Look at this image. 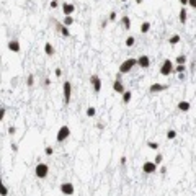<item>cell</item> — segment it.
Listing matches in <instances>:
<instances>
[{
	"instance_id": "cell-1",
	"label": "cell",
	"mask_w": 196,
	"mask_h": 196,
	"mask_svg": "<svg viewBox=\"0 0 196 196\" xmlns=\"http://www.w3.org/2000/svg\"><path fill=\"white\" fill-rule=\"evenodd\" d=\"M172 72H175V64H173V61H170V59H165L163 61V64L160 65V69H159V74L163 75V77H168Z\"/></svg>"
},
{
	"instance_id": "cell-2",
	"label": "cell",
	"mask_w": 196,
	"mask_h": 196,
	"mask_svg": "<svg viewBox=\"0 0 196 196\" xmlns=\"http://www.w3.org/2000/svg\"><path fill=\"white\" fill-rule=\"evenodd\" d=\"M136 65H137V59H134V57L126 59L124 62L120 65V74H127V72H131Z\"/></svg>"
},
{
	"instance_id": "cell-3",
	"label": "cell",
	"mask_w": 196,
	"mask_h": 196,
	"mask_svg": "<svg viewBox=\"0 0 196 196\" xmlns=\"http://www.w3.org/2000/svg\"><path fill=\"white\" fill-rule=\"evenodd\" d=\"M34 175H36L39 180H44V178L49 175V167H48V163H38V165H36Z\"/></svg>"
},
{
	"instance_id": "cell-4",
	"label": "cell",
	"mask_w": 196,
	"mask_h": 196,
	"mask_svg": "<svg viewBox=\"0 0 196 196\" xmlns=\"http://www.w3.org/2000/svg\"><path fill=\"white\" fill-rule=\"evenodd\" d=\"M69 136H70V127L64 124V126H61V127H59L57 134H56V141H57V142H64Z\"/></svg>"
},
{
	"instance_id": "cell-5",
	"label": "cell",
	"mask_w": 196,
	"mask_h": 196,
	"mask_svg": "<svg viewBox=\"0 0 196 196\" xmlns=\"http://www.w3.org/2000/svg\"><path fill=\"white\" fill-rule=\"evenodd\" d=\"M62 93H64V103H65V105H69L70 98H72V84H70V82H64Z\"/></svg>"
},
{
	"instance_id": "cell-6",
	"label": "cell",
	"mask_w": 196,
	"mask_h": 196,
	"mask_svg": "<svg viewBox=\"0 0 196 196\" xmlns=\"http://www.w3.org/2000/svg\"><path fill=\"white\" fill-rule=\"evenodd\" d=\"M121 75L123 74H120V72H118V75H116V80L115 82H113V90H115L116 92V93H124V84H123V80H121Z\"/></svg>"
},
{
	"instance_id": "cell-7",
	"label": "cell",
	"mask_w": 196,
	"mask_h": 196,
	"mask_svg": "<svg viewBox=\"0 0 196 196\" xmlns=\"http://www.w3.org/2000/svg\"><path fill=\"white\" fill-rule=\"evenodd\" d=\"M59 190H61V193L62 194H65V196H72L75 193V186L72 183H69V182H65V183H62L59 186Z\"/></svg>"
},
{
	"instance_id": "cell-8",
	"label": "cell",
	"mask_w": 196,
	"mask_h": 196,
	"mask_svg": "<svg viewBox=\"0 0 196 196\" xmlns=\"http://www.w3.org/2000/svg\"><path fill=\"white\" fill-rule=\"evenodd\" d=\"M155 170H157V163H155V162L147 160V162H144V163H142V172L146 173V175L155 173Z\"/></svg>"
},
{
	"instance_id": "cell-9",
	"label": "cell",
	"mask_w": 196,
	"mask_h": 196,
	"mask_svg": "<svg viewBox=\"0 0 196 196\" xmlns=\"http://www.w3.org/2000/svg\"><path fill=\"white\" fill-rule=\"evenodd\" d=\"M90 84H92V87H93L95 93H100V90H101V79L96 74H93L90 77Z\"/></svg>"
},
{
	"instance_id": "cell-10",
	"label": "cell",
	"mask_w": 196,
	"mask_h": 196,
	"mask_svg": "<svg viewBox=\"0 0 196 196\" xmlns=\"http://www.w3.org/2000/svg\"><path fill=\"white\" fill-rule=\"evenodd\" d=\"M137 65L141 67V69H149V67H151V57L146 56V54L139 56L137 57Z\"/></svg>"
},
{
	"instance_id": "cell-11",
	"label": "cell",
	"mask_w": 196,
	"mask_h": 196,
	"mask_svg": "<svg viewBox=\"0 0 196 196\" xmlns=\"http://www.w3.org/2000/svg\"><path fill=\"white\" fill-rule=\"evenodd\" d=\"M167 88H168V85H165V84H154L149 87V93H160V92Z\"/></svg>"
},
{
	"instance_id": "cell-12",
	"label": "cell",
	"mask_w": 196,
	"mask_h": 196,
	"mask_svg": "<svg viewBox=\"0 0 196 196\" xmlns=\"http://www.w3.org/2000/svg\"><path fill=\"white\" fill-rule=\"evenodd\" d=\"M7 48H8V51H12V53H20V41L18 39H10L7 43Z\"/></svg>"
},
{
	"instance_id": "cell-13",
	"label": "cell",
	"mask_w": 196,
	"mask_h": 196,
	"mask_svg": "<svg viewBox=\"0 0 196 196\" xmlns=\"http://www.w3.org/2000/svg\"><path fill=\"white\" fill-rule=\"evenodd\" d=\"M56 28H57V31L64 36V38H69L70 33H69V26H65L64 23H59V22H56Z\"/></svg>"
},
{
	"instance_id": "cell-14",
	"label": "cell",
	"mask_w": 196,
	"mask_h": 196,
	"mask_svg": "<svg viewBox=\"0 0 196 196\" xmlns=\"http://www.w3.org/2000/svg\"><path fill=\"white\" fill-rule=\"evenodd\" d=\"M74 10H75V7H74V5H72V3H62V12H64V15H65V17H69V15H72V13H74Z\"/></svg>"
},
{
	"instance_id": "cell-15",
	"label": "cell",
	"mask_w": 196,
	"mask_h": 196,
	"mask_svg": "<svg viewBox=\"0 0 196 196\" xmlns=\"http://www.w3.org/2000/svg\"><path fill=\"white\" fill-rule=\"evenodd\" d=\"M177 108H178V111L186 113V111H190V108H191V105H190V101H185V100H182V101H178Z\"/></svg>"
},
{
	"instance_id": "cell-16",
	"label": "cell",
	"mask_w": 196,
	"mask_h": 196,
	"mask_svg": "<svg viewBox=\"0 0 196 196\" xmlns=\"http://www.w3.org/2000/svg\"><path fill=\"white\" fill-rule=\"evenodd\" d=\"M178 20H180V23H182V25H185V23H186V20H188V13H186V8H182V10H180V15H178Z\"/></svg>"
},
{
	"instance_id": "cell-17",
	"label": "cell",
	"mask_w": 196,
	"mask_h": 196,
	"mask_svg": "<svg viewBox=\"0 0 196 196\" xmlns=\"http://www.w3.org/2000/svg\"><path fill=\"white\" fill-rule=\"evenodd\" d=\"M44 53H46V56H54V46L51 44V43H46L44 44Z\"/></svg>"
},
{
	"instance_id": "cell-18",
	"label": "cell",
	"mask_w": 196,
	"mask_h": 196,
	"mask_svg": "<svg viewBox=\"0 0 196 196\" xmlns=\"http://www.w3.org/2000/svg\"><path fill=\"white\" fill-rule=\"evenodd\" d=\"M131 98H132V92L126 90L124 93H123V103H124V105H127V103L131 101Z\"/></svg>"
},
{
	"instance_id": "cell-19",
	"label": "cell",
	"mask_w": 196,
	"mask_h": 196,
	"mask_svg": "<svg viewBox=\"0 0 196 196\" xmlns=\"http://www.w3.org/2000/svg\"><path fill=\"white\" fill-rule=\"evenodd\" d=\"M121 20H123V28H124V29H129V28H131V18L127 17V15H124Z\"/></svg>"
},
{
	"instance_id": "cell-20",
	"label": "cell",
	"mask_w": 196,
	"mask_h": 196,
	"mask_svg": "<svg viewBox=\"0 0 196 196\" xmlns=\"http://www.w3.org/2000/svg\"><path fill=\"white\" fill-rule=\"evenodd\" d=\"M178 43H180V34H173V36H170V38H168V44L175 46V44H178Z\"/></svg>"
},
{
	"instance_id": "cell-21",
	"label": "cell",
	"mask_w": 196,
	"mask_h": 196,
	"mask_svg": "<svg viewBox=\"0 0 196 196\" xmlns=\"http://www.w3.org/2000/svg\"><path fill=\"white\" fill-rule=\"evenodd\" d=\"M175 72H178V74H185V72H186V65H185V64H177V65H175Z\"/></svg>"
},
{
	"instance_id": "cell-22",
	"label": "cell",
	"mask_w": 196,
	"mask_h": 196,
	"mask_svg": "<svg viewBox=\"0 0 196 196\" xmlns=\"http://www.w3.org/2000/svg\"><path fill=\"white\" fill-rule=\"evenodd\" d=\"M186 56H185V54H180V56H177V59H175V62H177V64H186Z\"/></svg>"
},
{
	"instance_id": "cell-23",
	"label": "cell",
	"mask_w": 196,
	"mask_h": 196,
	"mask_svg": "<svg viewBox=\"0 0 196 196\" xmlns=\"http://www.w3.org/2000/svg\"><path fill=\"white\" fill-rule=\"evenodd\" d=\"M149 29H151V23L149 22H144L141 25V33H149Z\"/></svg>"
},
{
	"instance_id": "cell-24",
	"label": "cell",
	"mask_w": 196,
	"mask_h": 196,
	"mask_svg": "<svg viewBox=\"0 0 196 196\" xmlns=\"http://www.w3.org/2000/svg\"><path fill=\"white\" fill-rule=\"evenodd\" d=\"M175 137H177V131H175V129H168L167 131V139H168V141H173Z\"/></svg>"
},
{
	"instance_id": "cell-25",
	"label": "cell",
	"mask_w": 196,
	"mask_h": 196,
	"mask_svg": "<svg viewBox=\"0 0 196 196\" xmlns=\"http://www.w3.org/2000/svg\"><path fill=\"white\" fill-rule=\"evenodd\" d=\"M134 43H136V38H134V36H127L126 38V46L127 48H132Z\"/></svg>"
},
{
	"instance_id": "cell-26",
	"label": "cell",
	"mask_w": 196,
	"mask_h": 196,
	"mask_svg": "<svg viewBox=\"0 0 196 196\" xmlns=\"http://www.w3.org/2000/svg\"><path fill=\"white\" fill-rule=\"evenodd\" d=\"M95 115H96V110H95L93 106H88V108H87V116H88V118H93Z\"/></svg>"
},
{
	"instance_id": "cell-27",
	"label": "cell",
	"mask_w": 196,
	"mask_h": 196,
	"mask_svg": "<svg viewBox=\"0 0 196 196\" xmlns=\"http://www.w3.org/2000/svg\"><path fill=\"white\" fill-rule=\"evenodd\" d=\"M64 25H65V26H70V25L72 23H74V18H72V15H69V17H65L64 18V22H62Z\"/></svg>"
},
{
	"instance_id": "cell-28",
	"label": "cell",
	"mask_w": 196,
	"mask_h": 196,
	"mask_svg": "<svg viewBox=\"0 0 196 196\" xmlns=\"http://www.w3.org/2000/svg\"><path fill=\"white\" fill-rule=\"evenodd\" d=\"M26 85H28V87H33V85H34V77H33L31 74L26 77Z\"/></svg>"
},
{
	"instance_id": "cell-29",
	"label": "cell",
	"mask_w": 196,
	"mask_h": 196,
	"mask_svg": "<svg viewBox=\"0 0 196 196\" xmlns=\"http://www.w3.org/2000/svg\"><path fill=\"white\" fill-rule=\"evenodd\" d=\"M0 194H2V196H7L8 194V190H7V186H5L3 183L0 185Z\"/></svg>"
},
{
	"instance_id": "cell-30",
	"label": "cell",
	"mask_w": 196,
	"mask_h": 196,
	"mask_svg": "<svg viewBox=\"0 0 196 196\" xmlns=\"http://www.w3.org/2000/svg\"><path fill=\"white\" fill-rule=\"evenodd\" d=\"M162 160H163V155H162V154H157V155H155V159H154V162H155L157 165L160 163Z\"/></svg>"
},
{
	"instance_id": "cell-31",
	"label": "cell",
	"mask_w": 196,
	"mask_h": 196,
	"mask_svg": "<svg viewBox=\"0 0 196 196\" xmlns=\"http://www.w3.org/2000/svg\"><path fill=\"white\" fill-rule=\"evenodd\" d=\"M147 146L151 147V149H154V151H157V149H159V144H157V142H151V141H149Z\"/></svg>"
},
{
	"instance_id": "cell-32",
	"label": "cell",
	"mask_w": 196,
	"mask_h": 196,
	"mask_svg": "<svg viewBox=\"0 0 196 196\" xmlns=\"http://www.w3.org/2000/svg\"><path fill=\"white\" fill-rule=\"evenodd\" d=\"M115 20H116V13H115V12H111V13H110V17H108V22H115Z\"/></svg>"
},
{
	"instance_id": "cell-33",
	"label": "cell",
	"mask_w": 196,
	"mask_h": 196,
	"mask_svg": "<svg viewBox=\"0 0 196 196\" xmlns=\"http://www.w3.org/2000/svg\"><path fill=\"white\" fill-rule=\"evenodd\" d=\"M54 75H56V77H61V75H62V69H61V67H57V69L54 70Z\"/></svg>"
},
{
	"instance_id": "cell-34",
	"label": "cell",
	"mask_w": 196,
	"mask_h": 196,
	"mask_svg": "<svg viewBox=\"0 0 196 196\" xmlns=\"http://www.w3.org/2000/svg\"><path fill=\"white\" fill-rule=\"evenodd\" d=\"M44 151H46V154H48V155H53V154H54V149H53V147H46Z\"/></svg>"
},
{
	"instance_id": "cell-35",
	"label": "cell",
	"mask_w": 196,
	"mask_h": 196,
	"mask_svg": "<svg viewBox=\"0 0 196 196\" xmlns=\"http://www.w3.org/2000/svg\"><path fill=\"white\" fill-rule=\"evenodd\" d=\"M188 5H190L191 8H194V10H196V0H188Z\"/></svg>"
},
{
	"instance_id": "cell-36",
	"label": "cell",
	"mask_w": 196,
	"mask_h": 196,
	"mask_svg": "<svg viewBox=\"0 0 196 196\" xmlns=\"http://www.w3.org/2000/svg\"><path fill=\"white\" fill-rule=\"evenodd\" d=\"M15 132H17V127H13V126H12V127H8V134H10V136H13Z\"/></svg>"
},
{
	"instance_id": "cell-37",
	"label": "cell",
	"mask_w": 196,
	"mask_h": 196,
	"mask_svg": "<svg viewBox=\"0 0 196 196\" xmlns=\"http://www.w3.org/2000/svg\"><path fill=\"white\" fill-rule=\"evenodd\" d=\"M57 0H51V8H57Z\"/></svg>"
},
{
	"instance_id": "cell-38",
	"label": "cell",
	"mask_w": 196,
	"mask_h": 196,
	"mask_svg": "<svg viewBox=\"0 0 196 196\" xmlns=\"http://www.w3.org/2000/svg\"><path fill=\"white\" fill-rule=\"evenodd\" d=\"M126 162H127V159H126V155H123V157L120 159V163H121V165H126Z\"/></svg>"
},
{
	"instance_id": "cell-39",
	"label": "cell",
	"mask_w": 196,
	"mask_h": 196,
	"mask_svg": "<svg viewBox=\"0 0 196 196\" xmlns=\"http://www.w3.org/2000/svg\"><path fill=\"white\" fill-rule=\"evenodd\" d=\"M3 118H5V108L2 106L0 108V120H3Z\"/></svg>"
},
{
	"instance_id": "cell-40",
	"label": "cell",
	"mask_w": 196,
	"mask_h": 196,
	"mask_svg": "<svg viewBox=\"0 0 196 196\" xmlns=\"http://www.w3.org/2000/svg\"><path fill=\"white\" fill-rule=\"evenodd\" d=\"M10 147H12V151H13V152H17V151H18V146H17V144H15V142H13V144H12V146H10Z\"/></svg>"
},
{
	"instance_id": "cell-41",
	"label": "cell",
	"mask_w": 196,
	"mask_h": 196,
	"mask_svg": "<svg viewBox=\"0 0 196 196\" xmlns=\"http://www.w3.org/2000/svg\"><path fill=\"white\" fill-rule=\"evenodd\" d=\"M160 173H162V175L167 173V167H162V168H160Z\"/></svg>"
},
{
	"instance_id": "cell-42",
	"label": "cell",
	"mask_w": 196,
	"mask_h": 196,
	"mask_svg": "<svg viewBox=\"0 0 196 196\" xmlns=\"http://www.w3.org/2000/svg\"><path fill=\"white\" fill-rule=\"evenodd\" d=\"M96 127H98V129H103V127H105V124H103V123H98Z\"/></svg>"
},
{
	"instance_id": "cell-43",
	"label": "cell",
	"mask_w": 196,
	"mask_h": 196,
	"mask_svg": "<svg viewBox=\"0 0 196 196\" xmlns=\"http://www.w3.org/2000/svg\"><path fill=\"white\" fill-rule=\"evenodd\" d=\"M180 3H182V5H188V0H180Z\"/></svg>"
},
{
	"instance_id": "cell-44",
	"label": "cell",
	"mask_w": 196,
	"mask_h": 196,
	"mask_svg": "<svg viewBox=\"0 0 196 196\" xmlns=\"http://www.w3.org/2000/svg\"><path fill=\"white\" fill-rule=\"evenodd\" d=\"M144 2V0H136V3H142Z\"/></svg>"
},
{
	"instance_id": "cell-45",
	"label": "cell",
	"mask_w": 196,
	"mask_h": 196,
	"mask_svg": "<svg viewBox=\"0 0 196 196\" xmlns=\"http://www.w3.org/2000/svg\"><path fill=\"white\" fill-rule=\"evenodd\" d=\"M121 2H126V0H121Z\"/></svg>"
}]
</instances>
